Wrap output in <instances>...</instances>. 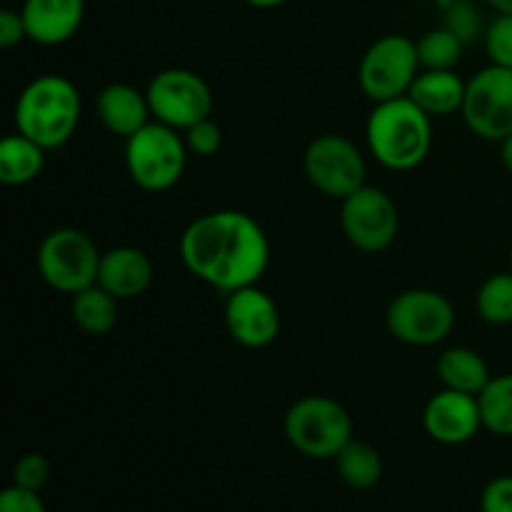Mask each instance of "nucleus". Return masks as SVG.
Returning a JSON list of instances; mask_svg holds the SVG:
<instances>
[{
	"label": "nucleus",
	"instance_id": "nucleus-8",
	"mask_svg": "<svg viewBox=\"0 0 512 512\" xmlns=\"http://www.w3.org/2000/svg\"><path fill=\"white\" fill-rule=\"evenodd\" d=\"M418 73L420 60L415 40H410L408 35L390 33L365 50L358 68V83L373 103H385L408 95Z\"/></svg>",
	"mask_w": 512,
	"mask_h": 512
},
{
	"label": "nucleus",
	"instance_id": "nucleus-4",
	"mask_svg": "<svg viewBox=\"0 0 512 512\" xmlns=\"http://www.w3.org/2000/svg\"><path fill=\"white\" fill-rule=\"evenodd\" d=\"M285 438L300 455L333 460L353 440V418L328 395H305L285 413Z\"/></svg>",
	"mask_w": 512,
	"mask_h": 512
},
{
	"label": "nucleus",
	"instance_id": "nucleus-9",
	"mask_svg": "<svg viewBox=\"0 0 512 512\" xmlns=\"http://www.w3.org/2000/svg\"><path fill=\"white\" fill-rule=\"evenodd\" d=\"M145 95L153 118L175 130H188L190 125L210 118L213 113V90L188 68H168L155 73L145 88Z\"/></svg>",
	"mask_w": 512,
	"mask_h": 512
},
{
	"label": "nucleus",
	"instance_id": "nucleus-21",
	"mask_svg": "<svg viewBox=\"0 0 512 512\" xmlns=\"http://www.w3.org/2000/svg\"><path fill=\"white\" fill-rule=\"evenodd\" d=\"M70 298H73L70 300V315H73V323L83 333L108 335L115 328V323H118L120 300L110 295L105 288H100L98 283L70 295Z\"/></svg>",
	"mask_w": 512,
	"mask_h": 512
},
{
	"label": "nucleus",
	"instance_id": "nucleus-36",
	"mask_svg": "<svg viewBox=\"0 0 512 512\" xmlns=\"http://www.w3.org/2000/svg\"><path fill=\"white\" fill-rule=\"evenodd\" d=\"M433 3H435V5H440V8H445V5L453 3V0H433Z\"/></svg>",
	"mask_w": 512,
	"mask_h": 512
},
{
	"label": "nucleus",
	"instance_id": "nucleus-27",
	"mask_svg": "<svg viewBox=\"0 0 512 512\" xmlns=\"http://www.w3.org/2000/svg\"><path fill=\"white\" fill-rule=\"evenodd\" d=\"M490 63L512 68V15H495L483 35Z\"/></svg>",
	"mask_w": 512,
	"mask_h": 512
},
{
	"label": "nucleus",
	"instance_id": "nucleus-23",
	"mask_svg": "<svg viewBox=\"0 0 512 512\" xmlns=\"http://www.w3.org/2000/svg\"><path fill=\"white\" fill-rule=\"evenodd\" d=\"M478 400L483 430L500 438H512V373L490 378Z\"/></svg>",
	"mask_w": 512,
	"mask_h": 512
},
{
	"label": "nucleus",
	"instance_id": "nucleus-12",
	"mask_svg": "<svg viewBox=\"0 0 512 512\" xmlns=\"http://www.w3.org/2000/svg\"><path fill=\"white\" fill-rule=\"evenodd\" d=\"M303 168L310 183L335 200H345L365 185L363 153L353 140L338 133H325L310 140L303 155Z\"/></svg>",
	"mask_w": 512,
	"mask_h": 512
},
{
	"label": "nucleus",
	"instance_id": "nucleus-16",
	"mask_svg": "<svg viewBox=\"0 0 512 512\" xmlns=\"http://www.w3.org/2000/svg\"><path fill=\"white\" fill-rule=\"evenodd\" d=\"M153 283V263L133 245L105 250L98 268V285L118 300H133Z\"/></svg>",
	"mask_w": 512,
	"mask_h": 512
},
{
	"label": "nucleus",
	"instance_id": "nucleus-14",
	"mask_svg": "<svg viewBox=\"0 0 512 512\" xmlns=\"http://www.w3.org/2000/svg\"><path fill=\"white\" fill-rule=\"evenodd\" d=\"M423 428L440 445L468 443L483 430L478 395L443 388L425 405Z\"/></svg>",
	"mask_w": 512,
	"mask_h": 512
},
{
	"label": "nucleus",
	"instance_id": "nucleus-35",
	"mask_svg": "<svg viewBox=\"0 0 512 512\" xmlns=\"http://www.w3.org/2000/svg\"><path fill=\"white\" fill-rule=\"evenodd\" d=\"M248 5H253V8H260V10H270V8H278V5H285L288 0H245Z\"/></svg>",
	"mask_w": 512,
	"mask_h": 512
},
{
	"label": "nucleus",
	"instance_id": "nucleus-28",
	"mask_svg": "<svg viewBox=\"0 0 512 512\" xmlns=\"http://www.w3.org/2000/svg\"><path fill=\"white\" fill-rule=\"evenodd\" d=\"M183 138L188 145V153L198 155V158H213L223 148V130L213 118L190 125L188 130H183Z\"/></svg>",
	"mask_w": 512,
	"mask_h": 512
},
{
	"label": "nucleus",
	"instance_id": "nucleus-10",
	"mask_svg": "<svg viewBox=\"0 0 512 512\" xmlns=\"http://www.w3.org/2000/svg\"><path fill=\"white\" fill-rule=\"evenodd\" d=\"M340 225L348 243L360 253H383L398 238V205L385 190L365 183L340 200Z\"/></svg>",
	"mask_w": 512,
	"mask_h": 512
},
{
	"label": "nucleus",
	"instance_id": "nucleus-29",
	"mask_svg": "<svg viewBox=\"0 0 512 512\" xmlns=\"http://www.w3.org/2000/svg\"><path fill=\"white\" fill-rule=\"evenodd\" d=\"M48 480H50V463L45 455L28 453L23 455V458H18V463L13 465V485H18V488L40 493V490L48 485Z\"/></svg>",
	"mask_w": 512,
	"mask_h": 512
},
{
	"label": "nucleus",
	"instance_id": "nucleus-24",
	"mask_svg": "<svg viewBox=\"0 0 512 512\" xmlns=\"http://www.w3.org/2000/svg\"><path fill=\"white\" fill-rule=\"evenodd\" d=\"M415 50H418L420 70H455V65L463 58L465 45L460 43L458 35L440 25L420 35L415 40Z\"/></svg>",
	"mask_w": 512,
	"mask_h": 512
},
{
	"label": "nucleus",
	"instance_id": "nucleus-11",
	"mask_svg": "<svg viewBox=\"0 0 512 512\" xmlns=\"http://www.w3.org/2000/svg\"><path fill=\"white\" fill-rule=\"evenodd\" d=\"M465 125L478 138L503 143L512 135V68L493 65L468 80L463 110Z\"/></svg>",
	"mask_w": 512,
	"mask_h": 512
},
{
	"label": "nucleus",
	"instance_id": "nucleus-5",
	"mask_svg": "<svg viewBox=\"0 0 512 512\" xmlns=\"http://www.w3.org/2000/svg\"><path fill=\"white\" fill-rule=\"evenodd\" d=\"M188 145L180 130L150 120L145 128L125 140V168L140 190L163 193L185 173Z\"/></svg>",
	"mask_w": 512,
	"mask_h": 512
},
{
	"label": "nucleus",
	"instance_id": "nucleus-20",
	"mask_svg": "<svg viewBox=\"0 0 512 512\" xmlns=\"http://www.w3.org/2000/svg\"><path fill=\"white\" fill-rule=\"evenodd\" d=\"M45 153L48 150L43 145L25 138L23 133L8 135L0 143V180L10 188L33 183L45 168Z\"/></svg>",
	"mask_w": 512,
	"mask_h": 512
},
{
	"label": "nucleus",
	"instance_id": "nucleus-22",
	"mask_svg": "<svg viewBox=\"0 0 512 512\" xmlns=\"http://www.w3.org/2000/svg\"><path fill=\"white\" fill-rule=\"evenodd\" d=\"M340 480L353 490H373L383 478V458L365 440L353 438L333 458Z\"/></svg>",
	"mask_w": 512,
	"mask_h": 512
},
{
	"label": "nucleus",
	"instance_id": "nucleus-1",
	"mask_svg": "<svg viewBox=\"0 0 512 512\" xmlns=\"http://www.w3.org/2000/svg\"><path fill=\"white\" fill-rule=\"evenodd\" d=\"M180 258L198 280L230 295L258 285L270 265L263 225L243 210H215L195 218L180 235Z\"/></svg>",
	"mask_w": 512,
	"mask_h": 512
},
{
	"label": "nucleus",
	"instance_id": "nucleus-3",
	"mask_svg": "<svg viewBox=\"0 0 512 512\" xmlns=\"http://www.w3.org/2000/svg\"><path fill=\"white\" fill-rule=\"evenodd\" d=\"M80 125V93L65 75L30 80L15 103V128L45 150L68 143Z\"/></svg>",
	"mask_w": 512,
	"mask_h": 512
},
{
	"label": "nucleus",
	"instance_id": "nucleus-17",
	"mask_svg": "<svg viewBox=\"0 0 512 512\" xmlns=\"http://www.w3.org/2000/svg\"><path fill=\"white\" fill-rule=\"evenodd\" d=\"M95 115L108 133L125 140L138 133L140 128H145L153 118L148 95L128 83L105 85L95 100Z\"/></svg>",
	"mask_w": 512,
	"mask_h": 512
},
{
	"label": "nucleus",
	"instance_id": "nucleus-13",
	"mask_svg": "<svg viewBox=\"0 0 512 512\" xmlns=\"http://www.w3.org/2000/svg\"><path fill=\"white\" fill-rule=\"evenodd\" d=\"M223 315L230 338L243 348H268L280 335L278 303L258 285H248L225 295Z\"/></svg>",
	"mask_w": 512,
	"mask_h": 512
},
{
	"label": "nucleus",
	"instance_id": "nucleus-37",
	"mask_svg": "<svg viewBox=\"0 0 512 512\" xmlns=\"http://www.w3.org/2000/svg\"><path fill=\"white\" fill-rule=\"evenodd\" d=\"M510 270H512V248H510Z\"/></svg>",
	"mask_w": 512,
	"mask_h": 512
},
{
	"label": "nucleus",
	"instance_id": "nucleus-6",
	"mask_svg": "<svg viewBox=\"0 0 512 512\" xmlns=\"http://www.w3.org/2000/svg\"><path fill=\"white\" fill-rule=\"evenodd\" d=\"M103 253L88 233L78 228H58L43 238L38 248V273L53 290L75 295L98 283Z\"/></svg>",
	"mask_w": 512,
	"mask_h": 512
},
{
	"label": "nucleus",
	"instance_id": "nucleus-15",
	"mask_svg": "<svg viewBox=\"0 0 512 512\" xmlns=\"http://www.w3.org/2000/svg\"><path fill=\"white\" fill-rule=\"evenodd\" d=\"M28 40L60 45L73 38L85 18V0H25L20 8Z\"/></svg>",
	"mask_w": 512,
	"mask_h": 512
},
{
	"label": "nucleus",
	"instance_id": "nucleus-32",
	"mask_svg": "<svg viewBox=\"0 0 512 512\" xmlns=\"http://www.w3.org/2000/svg\"><path fill=\"white\" fill-rule=\"evenodd\" d=\"M23 40H28V28H25V20L20 10H0V48L10 50L15 45H20Z\"/></svg>",
	"mask_w": 512,
	"mask_h": 512
},
{
	"label": "nucleus",
	"instance_id": "nucleus-30",
	"mask_svg": "<svg viewBox=\"0 0 512 512\" xmlns=\"http://www.w3.org/2000/svg\"><path fill=\"white\" fill-rule=\"evenodd\" d=\"M480 512H512V475H500L485 485Z\"/></svg>",
	"mask_w": 512,
	"mask_h": 512
},
{
	"label": "nucleus",
	"instance_id": "nucleus-33",
	"mask_svg": "<svg viewBox=\"0 0 512 512\" xmlns=\"http://www.w3.org/2000/svg\"><path fill=\"white\" fill-rule=\"evenodd\" d=\"M500 158H503L505 170L512 175V135L508 140H503V143H500Z\"/></svg>",
	"mask_w": 512,
	"mask_h": 512
},
{
	"label": "nucleus",
	"instance_id": "nucleus-25",
	"mask_svg": "<svg viewBox=\"0 0 512 512\" xmlns=\"http://www.w3.org/2000/svg\"><path fill=\"white\" fill-rule=\"evenodd\" d=\"M475 308H478V315L485 323H512V270L490 275V278L480 285L478 295H475Z\"/></svg>",
	"mask_w": 512,
	"mask_h": 512
},
{
	"label": "nucleus",
	"instance_id": "nucleus-2",
	"mask_svg": "<svg viewBox=\"0 0 512 512\" xmlns=\"http://www.w3.org/2000/svg\"><path fill=\"white\" fill-rule=\"evenodd\" d=\"M368 150L388 170H413L433 145V118L408 95L375 103L365 125Z\"/></svg>",
	"mask_w": 512,
	"mask_h": 512
},
{
	"label": "nucleus",
	"instance_id": "nucleus-7",
	"mask_svg": "<svg viewBox=\"0 0 512 512\" xmlns=\"http://www.w3.org/2000/svg\"><path fill=\"white\" fill-rule=\"evenodd\" d=\"M390 335L405 345H438L453 333L455 310L453 303L438 290L410 288L395 295L385 313Z\"/></svg>",
	"mask_w": 512,
	"mask_h": 512
},
{
	"label": "nucleus",
	"instance_id": "nucleus-31",
	"mask_svg": "<svg viewBox=\"0 0 512 512\" xmlns=\"http://www.w3.org/2000/svg\"><path fill=\"white\" fill-rule=\"evenodd\" d=\"M0 512H48L40 493L10 485L0 493Z\"/></svg>",
	"mask_w": 512,
	"mask_h": 512
},
{
	"label": "nucleus",
	"instance_id": "nucleus-19",
	"mask_svg": "<svg viewBox=\"0 0 512 512\" xmlns=\"http://www.w3.org/2000/svg\"><path fill=\"white\" fill-rule=\"evenodd\" d=\"M438 378L443 388L480 395L490 383V368L483 355L473 348H448L438 358Z\"/></svg>",
	"mask_w": 512,
	"mask_h": 512
},
{
	"label": "nucleus",
	"instance_id": "nucleus-18",
	"mask_svg": "<svg viewBox=\"0 0 512 512\" xmlns=\"http://www.w3.org/2000/svg\"><path fill=\"white\" fill-rule=\"evenodd\" d=\"M468 80L455 70H420L408 90V98L425 110L430 118H443L463 110Z\"/></svg>",
	"mask_w": 512,
	"mask_h": 512
},
{
	"label": "nucleus",
	"instance_id": "nucleus-26",
	"mask_svg": "<svg viewBox=\"0 0 512 512\" xmlns=\"http://www.w3.org/2000/svg\"><path fill=\"white\" fill-rule=\"evenodd\" d=\"M445 28L453 35H458L460 43L468 48V45L478 43L485 35L488 25L483 23V15H480L478 5L473 0H453V3L445 5Z\"/></svg>",
	"mask_w": 512,
	"mask_h": 512
},
{
	"label": "nucleus",
	"instance_id": "nucleus-34",
	"mask_svg": "<svg viewBox=\"0 0 512 512\" xmlns=\"http://www.w3.org/2000/svg\"><path fill=\"white\" fill-rule=\"evenodd\" d=\"M498 15H512V0H485Z\"/></svg>",
	"mask_w": 512,
	"mask_h": 512
}]
</instances>
